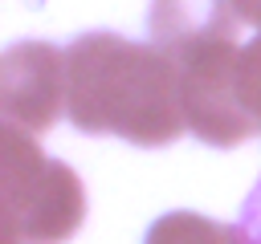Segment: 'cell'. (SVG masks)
I'll use <instances>...</instances> for the list:
<instances>
[{
  "mask_svg": "<svg viewBox=\"0 0 261 244\" xmlns=\"http://www.w3.org/2000/svg\"><path fill=\"white\" fill-rule=\"evenodd\" d=\"M69 89L65 53L49 41H20L0 57V114L4 122L41 134L57 122Z\"/></svg>",
  "mask_w": 261,
  "mask_h": 244,
  "instance_id": "cell-4",
  "label": "cell"
},
{
  "mask_svg": "<svg viewBox=\"0 0 261 244\" xmlns=\"http://www.w3.org/2000/svg\"><path fill=\"white\" fill-rule=\"evenodd\" d=\"M237 98H241L245 114L253 118V126L261 134V37H253L241 49V61H237Z\"/></svg>",
  "mask_w": 261,
  "mask_h": 244,
  "instance_id": "cell-7",
  "label": "cell"
},
{
  "mask_svg": "<svg viewBox=\"0 0 261 244\" xmlns=\"http://www.w3.org/2000/svg\"><path fill=\"white\" fill-rule=\"evenodd\" d=\"M237 0H151V41L171 57L216 37H237Z\"/></svg>",
  "mask_w": 261,
  "mask_h": 244,
  "instance_id": "cell-5",
  "label": "cell"
},
{
  "mask_svg": "<svg viewBox=\"0 0 261 244\" xmlns=\"http://www.w3.org/2000/svg\"><path fill=\"white\" fill-rule=\"evenodd\" d=\"M143 244H253L245 224H216L196 211H167L151 224Z\"/></svg>",
  "mask_w": 261,
  "mask_h": 244,
  "instance_id": "cell-6",
  "label": "cell"
},
{
  "mask_svg": "<svg viewBox=\"0 0 261 244\" xmlns=\"http://www.w3.org/2000/svg\"><path fill=\"white\" fill-rule=\"evenodd\" d=\"M179 61V81H184V114L188 130L208 142V146H241L245 138L257 134L253 118L245 114L237 98V37H216L204 45H192Z\"/></svg>",
  "mask_w": 261,
  "mask_h": 244,
  "instance_id": "cell-3",
  "label": "cell"
},
{
  "mask_svg": "<svg viewBox=\"0 0 261 244\" xmlns=\"http://www.w3.org/2000/svg\"><path fill=\"white\" fill-rule=\"evenodd\" d=\"M237 8H241V20L261 28V0H237Z\"/></svg>",
  "mask_w": 261,
  "mask_h": 244,
  "instance_id": "cell-9",
  "label": "cell"
},
{
  "mask_svg": "<svg viewBox=\"0 0 261 244\" xmlns=\"http://www.w3.org/2000/svg\"><path fill=\"white\" fill-rule=\"evenodd\" d=\"M65 114L86 134H118L135 146H167L188 130L179 61L118 33H86L65 49Z\"/></svg>",
  "mask_w": 261,
  "mask_h": 244,
  "instance_id": "cell-1",
  "label": "cell"
},
{
  "mask_svg": "<svg viewBox=\"0 0 261 244\" xmlns=\"http://www.w3.org/2000/svg\"><path fill=\"white\" fill-rule=\"evenodd\" d=\"M241 224L249 228L253 244H261V179L253 183V191H249V199H245V207H241Z\"/></svg>",
  "mask_w": 261,
  "mask_h": 244,
  "instance_id": "cell-8",
  "label": "cell"
},
{
  "mask_svg": "<svg viewBox=\"0 0 261 244\" xmlns=\"http://www.w3.org/2000/svg\"><path fill=\"white\" fill-rule=\"evenodd\" d=\"M4 244H65L86 220L82 179L12 122L0 126Z\"/></svg>",
  "mask_w": 261,
  "mask_h": 244,
  "instance_id": "cell-2",
  "label": "cell"
}]
</instances>
